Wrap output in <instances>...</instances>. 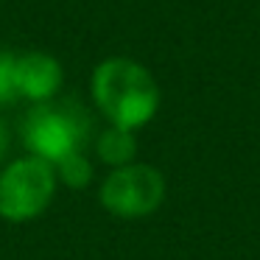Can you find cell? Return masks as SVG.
<instances>
[{
  "mask_svg": "<svg viewBox=\"0 0 260 260\" xmlns=\"http://www.w3.org/2000/svg\"><path fill=\"white\" fill-rule=\"evenodd\" d=\"M92 95L98 109L112 120V126L129 132L148 123L159 107V90L151 73L143 64L123 56L107 59L95 68Z\"/></svg>",
  "mask_w": 260,
  "mask_h": 260,
  "instance_id": "cell-1",
  "label": "cell"
},
{
  "mask_svg": "<svg viewBox=\"0 0 260 260\" xmlns=\"http://www.w3.org/2000/svg\"><path fill=\"white\" fill-rule=\"evenodd\" d=\"M90 132V118L76 101L37 104L23 123V140L31 154L56 165L64 157L81 151Z\"/></svg>",
  "mask_w": 260,
  "mask_h": 260,
  "instance_id": "cell-2",
  "label": "cell"
},
{
  "mask_svg": "<svg viewBox=\"0 0 260 260\" xmlns=\"http://www.w3.org/2000/svg\"><path fill=\"white\" fill-rule=\"evenodd\" d=\"M56 174L53 165L40 157L12 162L0 174V215L6 221H31L53 199Z\"/></svg>",
  "mask_w": 260,
  "mask_h": 260,
  "instance_id": "cell-3",
  "label": "cell"
},
{
  "mask_svg": "<svg viewBox=\"0 0 260 260\" xmlns=\"http://www.w3.org/2000/svg\"><path fill=\"white\" fill-rule=\"evenodd\" d=\"M165 199V179L151 165H123L107 176L101 204L118 218L151 215Z\"/></svg>",
  "mask_w": 260,
  "mask_h": 260,
  "instance_id": "cell-4",
  "label": "cell"
},
{
  "mask_svg": "<svg viewBox=\"0 0 260 260\" xmlns=\"http://www.w3.org/2000/svg\"><path fill=\"white\" fill-rule=\"evenodd\" d=\"M14 76H17V92L37 104L51 101L56 95V90L62 87V64L48 53L17 56Z\"/></svg>",
  "mask_w": 260,
  "mask_h": 260,
  "instance_id": "cell-5",
  "label": "cell"
},
{
  "mask_svg": "<svg viewBox=\"0 0 260 260\" xmlns=\"http://www.w3.org/2000/svg\"><path fill=\"white\" fill-rule=\"evenodd\" d=\"M135 151H137V143H135V135H132L129 129L112 126V129H107L98 137V157H101L104 162L115 165V168L132 165Z\"/></svg>",
  "mask_w": 260,
  "mask_h": 260,
  "instance_id": "cell-6",
  "label": "cell"
},
{
  "mask_svg": "<svg viewBox=\"0 0 260 260\" xmlns=\"http://www.w3.org/2000/svg\"><path fill=\"white\" fill-rule=\"evenodd\" d=\"M56 171H59L64 185L79 187V190L87 187L92 179V168H90V162H87V157L81 151H76V154H70V157H64L62 162H56Z\"/></svg>",
  "mask_w": 260,
  "mask_h": 260,
  "instance_id": "cell-7",
  "label": "cell"
},
{
  "mask_svg": "<svg viewBox=\"0 0 260 260\" xmlns=\"http://www.w3.org/2000/svg\"><path fill=\"white\" fill-rule=\"evenodd\" d=\"M14 62H17V56L0 51V104H12L20 98L17 76H14Z\"/></svg>",
  "mask_w": 260,
  "mask_h": 260,
  "instance_id": "cell-8",
  "label": "cell"
},
{
  "mask_svg": "<svg viewBox=\"0 0 260 260\" xmlns=\"http://www.w3.org/2000/svg\"><path fill=\"white\" fill-rule=\"evenodd\" d=\"M6 148H9V135H6V129H3V123H0V159H3Z\"/></svg>",
  "mask_w": 260,
  "mask_h": 260,
  "instance_id": "cell-9",
  "label": "cell"
}]
</instances>
